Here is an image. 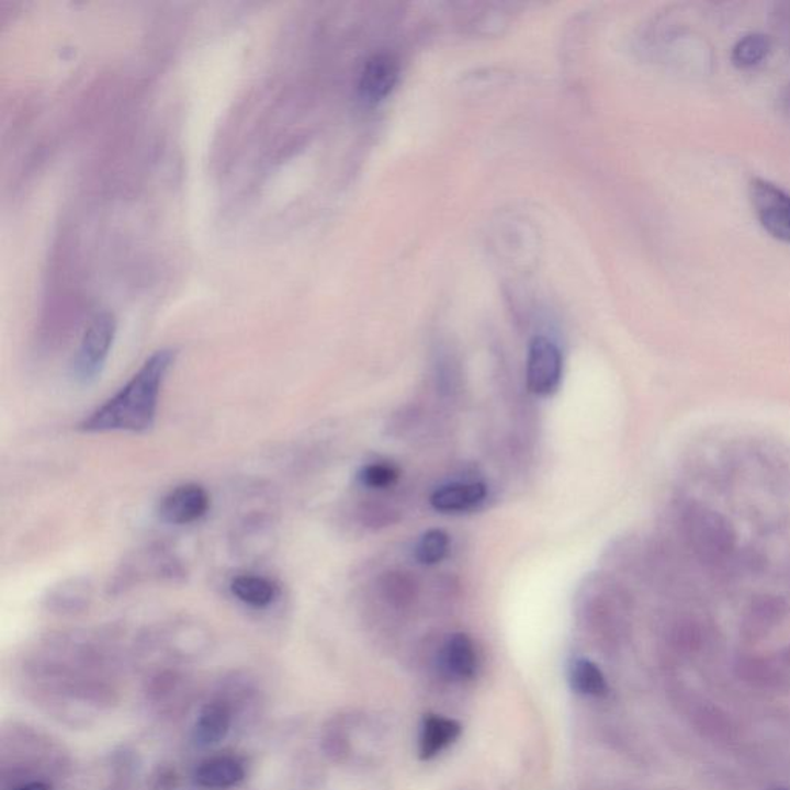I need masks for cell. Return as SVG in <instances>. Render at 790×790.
Instances as JSON below:
<instances>
[{
	"label": "cell",
	"instance_id": "cell-1",
	"mask_svg": "<svg viewBox=\"0 0 790 790\" xmlns=\"http://www.w3.org/2000/svg\"><path fill=\"white\" fill-rule=\"evenodd\" d=\"M177 351L165 348L148 357L115 395L78 425L86 435L131 432L146 435L157 424L159 397Z\"/></svg>",
	"mask_w": 790,
	"mask_h": 790
},
{
	"label": "cell",
	"instance_id": "cell-2",
	"mask_svg": "<svg viewBox=\"0 0 790 790\" xmlns=\"http://www.w3.org/2000/svg\"><path fill=\"white\" fill-rule=\"evenodd\" d=\"M684 528L690 549L704 564H723L735 550V533L731 523L709 508L700 505L690 507L684 518Z\"/></svg>",
	"mask_w": 790,
	"mask_h": 790
},
{
	"label": "cell",
	"instance_id": "cell-3",
	"mask_svg": "<svg viewBox=\"0 0 790 790\" xmlns=\"http://www.w3.org/2000/svg\"><path fill=\"white\" fill-rule=\"evenodd\" d=\"M115 336L116 320L112 314L101 313L91 318L70 366V375L76 385L90 386L101 377Z\"/></svg>",
	"mask_w": 790,
	"mask_h": 790
},
{
	"label": "cell",
	"instance_id": "cell-4",
	"mask_svg": "<svg viewBox=\"0 0 790 790\" xmlns=\"http://www.w3.org/2000/svg\"><path fill=\"white\" fill-rule=\"evenodd\" d=\"M749 196L763 229L790 245V193L774 182L754 178L749 185Z\"/></svg>",
	"mask_w": 790,
	"mask_h": 790
},
{
	"label": "cell",
	"instance_id": "cell-5",
	"mask_svg": "<svg viewBox=\"0 0 790 790\" xmlns=\"http://www.w3.org/2000/svg\"><path fill=\"white\" fill-rule=\"evenodd\" d=\"M211 508V496L203 485L174 486L159 500L157 515L169 526H190L204 518Z\"/></svg>",
	"mask_w": 790,
	"mask_h": 790
},
{
	"label": "cell",
	"instance_id": "cell-6",
	"mask_svg": "<svg viewBox=\"0 0 790 790\" xmlns=\"http://www.w3.org/2000/svg\"><path fill=\"white\" fill-rule=\"evenodd\" d=\"M562 354L560 348L545 337H535L528 349V387L538 395H550L561 385Z\"/></svg>",
	"mask_w": 790,
	"mask_h": 790
},
{
	"label": "cell",
	"instance_id": "cell-7",
	"mask_svg": "<svg viewBox=\"0 0 790 790\" xmlns=\"http://www.w3.org/2000/svg\"><path fill=\"white\" fill-rule=\"evenodd\" d=\"M398 81V63L393 55L380 53L364 64L359 79V93L363 101L377 104L390 97Z\"/></svg>",
	"mask_w": 790,
	"mask_h": 790
},
{
	"label": "cell",
	"instance_id": "cell-8",
	"mask_svg": "<svg viewBox=\"0 0 790 790\" xmlns=\"http://www.w3.org/2000/svg\"><path fill=\"white\" fill-rule=\"evenodd\" d=\"M230 592L239 602L252 609H268L276 601L280 587L271 577L245 573L230 580Z\"/></svg>",
	"mask_w": 790,
	"mask_h": 790
},
{
	"label": "cell",
	"instance_id": "cell-9",
	"mask_svg": "<svg viewBox=\"0 0 790 790\" xmlns=\"http://www.w3.org/2000/svg\"><path fill=\"white\" fill-rule=\"evenodd\" d=\"M486 497V486L478 482L471 484H448L440 486L431 496V505L437 511L442 512H463L473 510L477 505L484 503Z\"/></svg>",
	"mask_w": 790,
	"mask_h": 790
},
{
	"label": "cell",
	"instance_id": "cell-10",
	"mask_svg": "<svg viewBox=\"0 0 790 790\" xmlns=\"http://www.w3.org/2000/svg\"><path fill=\"white\" fill-rule=\"evenodd\" d=\"M245 767L232 757L208 758L195 770V782L200 788L224 790L234 788L245 780Z\"/></svg>",
	"mask_w": 790,
	"mask_h": 790
},
{
	"label": "cell",
	"instance_id": "cell-11",
	"mask_svg": "<svg viewBox=\"0 0 790 790\" xmlns=\"http://www.w3.org/2000/svg\"><path fill=\"white\" fill-rule=\"evenodd\" d=\"M462 727L458 721L440 715L425 716L421 724L419 752L421 759L437 757L461 736Z\"/></svg>",
	"mask_w": 790,
	"mask_h": 790
},
{
	"label": "cell",
	"instance_id": "cell-12",
	"mask_svg": "<svg viewBox=\"0 0 790 790\" xmlns=\"http://www.w3.org/2000/svg\"><path fill=\"white\" fill-rule=\"evenodd\" d=\"M232 713L229 706L223 701H214L201 710L195 724V738L198 746H214L222 743L230 731Z\"/></svg>",
	"mask_w": 790,
	"mask_h": 790
},
{
	"label": "cell",
	"instance_id": "cell-13",
	"mask_svg": "<svg viewBox=\"0 0 790 790\" xmlns=\"http://www.w3.org/2000/svg\"><path fill=\"white\" fill-rule=\"evenodd\" d=\"M442 659L448 674L454 678L470 679L476 675L477 653L473 641L466 634H453L448 640L443 647Z\"/></svg>",
	"mask_w": 790,
	"mask_h": 790
},
{
	"label": "cell",
	"instance_id": "cell-14",
	"mask_svg": "<svg viewBox=\"0 0 790 790\" xmlns=\"http://www.w3.org/2000/svg\"><path fill=\"white\" fill-rule=\"evenodd\" d=\"M772 41L761 33H749L741 37L732 48L733 66L741 70H749L759 66L769 56Z\"/></svg>",
	"mask_w": 790,
	"mask_h": 790
},
{
	"label": "cell",
	"instance_id": "cell-15",
	"mask_svg": "<svg viewBox=\"0 0 790 790\" xmlns=\"http://www.w3.org/2000/svg\"><path fill=\"white\" fill-rule=\"evenodd\" d=\"M573 689L588 697H603L607 693V681L601 668L588 659H577L572 667Z\"/></svg>",
	"mask_w": 790,
	"mask_h": 790
},
{
	"label": "cell",
	"instance_id": "cell-16",
	"mask_svg": "<svg viewBox=\"0 0 790 790\" xmlns=\"http://www.w3.org/2000/svg\"><path fill=\"white\" fill-rule=\"evenodd\" d=\"M450 550V538L442 530H429L421 535L416 546V557L420 564L436 565L444 560Z\"/></svg>",
	"mask_w": 790,
	"mask_h": 790
},
{
	"label": "cell",
	"instance_id": "cell-17",
	"mask_svg": "<svg viewBox=\"0 0 790 790\" xmlns=\"http://www.w3.org/2000/svg\"><path fill=\"white\" fill-rule=\"evenodd\" d=\"M398 478V471L390 463H371L359 473L362 485L372 489H383L394 485Z\"/></svg>",
	"mask_w": 790,
	"mask_h": 790
},
{
	"label": "cell",
	"instance_id": "cell-18",
	"mask_svg": "<svg viewBox=\"0 0 790 790\" xmlns=\"http://www.w3.org/2000/svg\"><path fill=\"white\" fill-rule=\"evenodd\" d=\"M383 590H385L386 596L391 599V601L402 603L405 601H411L414 595V584L408 576L404 575V573H402V575L400 573H395V575L386 577Z\"/></svg>",
	"mask_w": 790,
	"mask_h": 790
},
{
	"label": "cell",
	"instance_id": "cell-19",
	"mask_svg": "<svg viewBox=\"0 0 790 790\" xmlns=\"http://www.w3.org/2000/svg\"><path fill=\"white\" fill-rule=\"evenodd\" d=\"M90 587L86 583L81 584L79 580H74L70 584H64V587L56 588L55 598L53 601L58 602L60 607H66L68 602L76 609V603L83 602L86 595L89 592Z\"/></svg>",
	"mask_w": 790,
	"mask_h": 790
},
{
	"label": "cell",
	"instance_id": "cell-20",
	"mask_svg": "<svg viewBox=\"0 0 790 790\" xmlns=\"http://www.w3.org/2000/svg\"><path fill=\"white\" fill-rule=\"evenodd\" d=\"M778 29L785 34V40L790 44V5L777 13Z\"/></svg>",
	"mask_w": 790,
	"mask_h": 790
},
{
	"label": "cell",
	"instance_id": "cell-21",
	"mask_svg": "<svg viewBox=\"0 0 790 790\" xmlns=\"http://www.w3.org/2000/svg\"><path fill=\"white\" fill-rule=\"evenodd\" d=\"M780 109L782 115L788 117V120L790 121V82L788 83V86L785 87V90L781 91Z\"/></svg>",
	"mask_w": 790,
	"mask_h": 790
},
{
	"label": "cell",
	"instance_id": "cell-22",
	"mask_svg": "<svg viewBox=\"0 0 790 790\" xmlns=\"http://www.w3.org/2000/svg\"><path fill=\"white\" fill-rule=\"evenodd\" d=\"M16 790H52L47 782H41V781H34L29 782V785L21 786V788H18Z\"/></svg>",
	"mask_w": 790,
	"mask_h": 790
},
{
	"label": "cell",
	"instance_id": "cell-23",
	"mask_svg": "<svg viewBox=\"0 0 790 790\" xmlns=\"http://www.w3.org/2000/svg\"><path fill=\"white\" fill-rule=\"evenodd\" d=\"M769 790H788V789H782V788H774V789H769Z\"/></svg>",
	"mask_w": 790,
	"mask_h": 790
}]
</instances>
